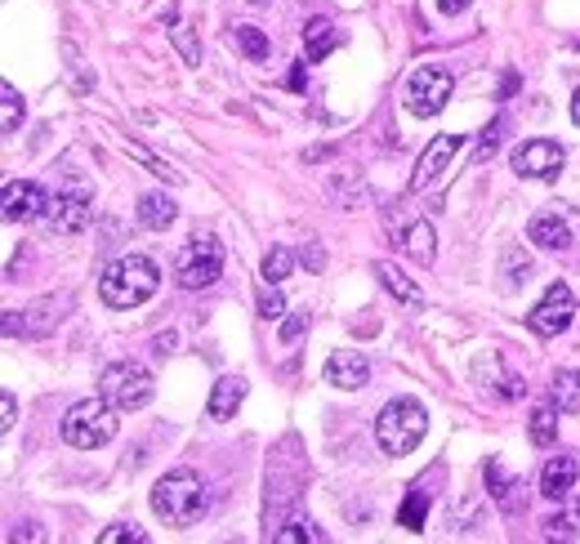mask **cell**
Returning a JSON list of instances; mask_svg holds the SVG:
<instances>
[{
    "instance_id": "17",
    "label": "cell",
    "mask_w": 580,
    "mask_h": 544,
    "mask_svg": "<svg viewBox=\"0 0 580 544\" xmlns=\"http://www.w3.org/2000/svg\"><path fill=\"white\" fill-rule=\"evenodd\" d=\"M527 242H536L540 250H567L571 246V228L558 220V214H536L527 224Z\"/></svg>"
},
{
    "instance_id": "29",
    "label": "cell",
    "mask_w": 580,
    "mask_h": 544,
    "mask_svg": "<svg viewBox=\"0 0 580 544\" xmlns=\"http://www.w3.org/2000/svg\"><path fill=\"white\" fill-rule=\"evenodd\" d=\"M98 540H103V544H126V540H130V544H148V531L135 526V522H122V526H107Z\"/></svg>"
},
{
    "instance_id": "30",
    "label": "cell",
    "mask_w": 580,
    "mask_h": 544,
    "mask_svg": "<svg viewBox=\"0 0 580 544\" xmlns=\"http://www.w3.org/2000/svg\"><path fill=\"white\" fill-rule=\"evenodd\" d=\"M0 98H6V135H14L23 126V98L14 85H0Z\"/></svg>"
},
{
    "instance_id": "26",
    "label": "cell",
    "mask_w": 580,
    "mask_h": 544,
    "mask_svg": "<svg viewBox=\"0 0 580 544\" xmlns=\"http://www.w3.org/2000/svg\"><path fill=\"white\" fill-rule=\"evenodd\" d=\"M291 268H295V250H286V246H273L268 255H264V281H286L291 277Z\"/></svg>"
},
{
    "instance_id": "19",
    "label": "cell",
    "mask_w": 580,
    "mask_h": 544,
    "mask_svg": "<svg viewBox=\"0 0 580 544\" xmlns=\"http://www.w3.org/2000/svg\"><path fill=\"white\" fill-rule=\"evenodd\" d=\"M398 242H402V250L415 259V264H433V255H437V246H433V228H429V220H411L402 233H398Z\"/></svg>"
},
{
    "instance_id": "6",
    "label": "cell",
    "mask_w": 580,
    "mask_h": 544,
    "mask_svg": "<svg viewBox=\"0 0 580 544\" xmlns=\"http://www.w3.org/2000/svg\"><path fill=\"white\" fill-rule=\"evenodd\" d=\"M407 113L411 117H437L442 107H446V98L455 94V81H451V72L446 67H437V63H424V67H415L411 76H407Z\"/></svg>"
},
{
    "instance_id": "22",
    "label": "cell",
    "mask_w": 580,
    "mask_h": 544,
    "mask_svg": "<svg viewBox=\"0 0 580 544\" xmlns=\"http://www.w3.org/2000/svg\"><path fill=\"white\" fill-rule=\"evenodd\" d=\"M558 406H536L531 410V424H527V433H531V442L536 447H553L558 442Z\"/></svg>"
},
{
    "instance_id": "7",
    "label": "cell",
    "mask_w": 580,
    "mask_h": 544,
    "mask_svg": "<svg viewBox=\"0 0 580 544\" xmlns=\"http://www.w3.org/2000/svg\"><path fill=\"white\" fill-rule=\"evenodd\" d=\"M223 273V246L214 237H192L179 259H175V277L183 290H201V286H214Z\"/></svg>"
},
{
    "instance_id": "13",
    "label": "cell",
    "mask_w": 580,
    "mask_h": 544,
    "mask_svg": "<svg viewBox=\"0 0 580 544\" xmlns=\"http://www.w3.org/2000/svg\"><path fill=\"white\" fill-rule=\"evenodd\" d=\"M460 143H464L460 135H437V139L424 148V157L415 161V179H411V188H429V183L451 166V157L460 152Z\"/></svg>"
},
{
    "instance_id": "1",
    "label": "cell",
    "mask_w": 580,
    "mask_h": 544,
    "mask_svg": "<svg viewBox=\"0 0 580 544\" xmlns=\"http://www.w3.org/2000/svg\"><path fill=\"white\" fill-rule=\"evenodd\" d=\"M161 286V268L148 259V255H126L107 264L103 281H98V295L107 308H139L144 299H152Z\"/></svg>"
},
{
    "instance_id": "35",
    "label": "cell",
    "mask_w": 580,
    "mask_h": 544,
    "mask_svg": "<svg viewBox=\"0 0 580 544\" xmlns=\"http://www.w3.org/2000/svg\"><path fill=\"white\" fill-rule=\"evenodd\" d=\"M14 419H19V406H14V393H6V397H0V424H6V428H14Z\"/></svg>"
},
{
    "instance_id": "9",
    "label": "cell",
    "mask_w": 580,
    "mask_h": 544,
    "mask_svg": "<svg viewBox=\"0 0 580 544\" xmlns=\"http://www.w3.org/2000/svg\"><path fill=\"white\" fill-rule=\"evenodd\" d=\"M562 166H567V152H562L553 139H527V143L514 148V170H518V179L549 183V179L562 174Z\"/></svg>"
},
{
    "instance_id": "32",
    "label": "cell",
    "mask_w": 580,
    "mask_h": 544,
    "mask_svg": "<svg viewBox=\"0 0 580 544\" xmlns=\"http://www.w3.org/2000/svg\"><path fill=\"white\" fill-rule=\"evenodd\" d=\"M277 540H326L313 522H291V526H282V531H273Z\"/></svg>"
},
{
    "instance_id": "16",
    "label": "cell",
    "mask_w": 580,
    "mask_h": 544,
    "mask_svg": "<svg viewBox=\"0 0 580 544\" xmlns=\"http://www.w3.org/2000/svg\"><path fill=\"white\" fill-rule=\"evenodd\" d=\"M242 397H246V380H238V375H223L219 384H214V393H210V419H219V424H228V419H238V406H242Z\"/></svg>"
},
{
    "instance_id": "8",
    "label": "cell",
    "mask_w": 580,
    "mask_h": 544,
    "mask_svg": "<svg viewBox=\"0 0 580 544\" xmlns=\"http://www.w3.org/2000/svg\"><path fill=\"white\" fill-rule=\"evenodd\" d=\"M571 317H576V295H571V286L553 281V286L540 295V303L527 312V326H531V335L553 340V335H562L567 326H571Z\"/></svg>"
},
{
    "instance_id": "11",
    "label": "cell",
    "mask_w": 580,
    "mask_h": 544,
    "mask_svg": "<svg viewBox=\"0 0 580 544\" xmlns=\"http://www.w3.org/2000/svg\"><path fill=\"white\" fill-rule=\"evenodd\" d=\"M6 220L10 224H28V220H36V214H45L50 210V196H45V188L41 183H32V179H14V183H6Z\"/></svg>"
},
{
    "instance_id": "36",
    "label": "cell",
    "mask_w": 580,
    "mask_h": 544,
    "mask_svg": "<svg viewBox=\"0 0 580 544\" xmlns=\"http://www.w3.org/2000/svg\"><path fill=\"white\" fill-rule=\"evenodd\" d=\"M500 130H505V117H500V121L492 126V135H483V157H487V152H492V148L500 143Z\"/></svg>"
},
{
    "instance_id": "37",
    "label": "cell",
    "mask_w": 580,
    "mask_h": 544,
    "mask_svg": "<svg viewBox=\"0 0 580 544\" xmlns=\"http://www.w3.org/2000/svg\"><path fill=\"white\" fill-rule=\"evenodd\" d=\"M464 6H470V0H437V10H442V14H460Z\"/></svg>"
},
{
    "instance_id": "5",
    "label": "cell",
    "mask_w": 580,
    "mask_h": 544,
    "mask_svg": "<svg viewBox=\"0 0 580 544\" xmlns=\"http://www.w3.org/2000/svg\"><path fill=\"white\" fill-rule=\"evenodd\" d=\"M98 393L116 406V410H139L152 402V375L139 362H112L98 380Z\"/></svg>"
},
{
    "instance_id": "25",
    "label": "cell",
    "mask_w": 580,
    "mask_h": 544,
    "mask_svg": "<svg viewBox=\"0 0 580 544\" xmlns=\"http://www.w3.org/2000/svg\"><path fill=\"white\" fill-rule=\"evenodd\" d=\"M232 41H238V50L251 58V63H264L268 58V36L260 28H238L232 32Z\"/></svg>"
},
{
    "instance_id": "27",
    "label": "cell",
    "mask_w": 580,
    "mask_h": 544,
    "mask_svg": "<svg viewBox=\"0 0 580 544\" xmlns=\"http://www.w3.org/2000/svg\"><path fill=\"white\" fill-rule=\"evenodd\" d=\"M424 513H429V491H411V495L402 500V509H398V522H402L407 531H420V526H424Z\"/></svg>"
},
{
    "instance_id": "28",
    "label": "cell",
    "mask_w": 580,
    "mask_h": 544,
    "mask_svg": "<svg viewBox=\"0 0 580 544\" xmlns=\"http://www.w3.org/2000/svg\"><path fill=\"white\" fill-rule=\"evenodd\" d=\"M545 526H549L553 535H580V495L567 504V513H553Z\"/></svg>"
},
{
    "instance_id": "4",
    "label": "cell",
    "mask_w": 580,
    "mask_h": 544,
    "mask_svg": "<svg viewBox=\"0 0 580 544\" xmlns=\"http://www.w3.org/2000/svg\"><path fill=\"white\" fill-rule=\"evenodd\" d=\"M116 428H122V419H116V406L98 393V397L76 402V406L63 415V442L76 447V451H94V447H107V442L116 438Z\"/></svg>"
},
{
    "instance_id": "33",
    "label": "cell",
    "mask_w": 580,
    "mask_h": 544,
    "mask_svg": "<svg viewBox=\"0 0 580 544\" xmlns=\"http://www.w3.org/2000/svg\"><path fill=\"white\" fill-rule=\"evenodd\" d=\"M304 331H308V312H295V317H286V326H282V344H295Z\"/></svg>"
},
{
    "instance_id": "23",
    "label": "cell",
    "mask_w": 580,
    "mask_h": 544,
    "mask_svg": "<svg viewBox=\"0 0 580 544\" xmlns=\"http://www.w3.org/2000/svg\"><path fill=\"white\" fill-rule=\"evenodd\" d=\"M553 406L562 415H576L580 410V371H558L553 375Z\"/></svg>"
},
{
    "instance_id": "31",
    "label": "cell",
    "mask_w": 580,
    "mask_h": 544,
    "mask_svg": "<svg viewBox=\"0 0 580 544\" xmlns=\"http://www.w3.org/2000/svg\"><path fill=\"white\" fill-rule=\"evenodd\" d=\"M282 312H286V299H282V290L268 281V286L260 290V317H264V321H277Z\"/></svg>"
},
{
    "instance_id": "15",
    "label": "cell",
    "mask_w": 580,
    "mask_h": 544,
    "mask_svg": "<svg viewBox=\"0 0 580 544\" xmlns=\"http://www.w3.org/2000/svg\"><path fill=\"white\" fill-rule=\"evenodd\" d=\"M576 478H580V465H576L571 456H553V460L540 469V495H549V500H567L571 487H576Z\"/></svg>"
},
{
    "instance_id": "18",
    "label": "cell",
    "mask_w": 580,
    "mask_h": 544,
    "mask_svg": "<svg viewBox=\"0 0 580 544\" xmlns=\"http://www.w3.org/2000/svg\"><path fill=\"white\" fill-rule=\"evenodd\" d=\"M139 220H144V228H152V233H166V228L179 220V205H175L166 192H148V196L139 201Z\"/></svg>"
},
{
    "instance_id": "40",
    "label": "cell",
    "mask_w": 580,
    "mask_h": 544,
    "mask_svg": "<svg viewBox=\"0 0 580 544\" xmlns=\"http://www.w3.org/2000/svg\"><path fill=\"white\" fill-rule=\"evenodd\" d=\"M255 6H260V0H255Z\"/></svg>"
},
{
    "instance_id": "38",
    "label": "cell",
    "mask_w": 580,
    "mask_h": 544,
    "mask_svg": "<svg viewBox=\"0 0 580 544\" xmlns=\"http://www.w3.org/2000/svg\"><path fill=\"white\" fill-rule=\"evenodd\" d=\"M304 67H308V63H295V72H291V89H304Z\"/></svg>"
},
{
    "instance_id": "2",
    "label": "cell",
    "mask_w": 580,
    "mask_h": 544,
    "mask_svg": "<svg viewBox=\"0 0 580 544\" xmlns=\"http://www.w3.org/2000/svg\"><path fill=\"white\" fill-rule=\"evenodd\" d=\"M429 433V410L415 397H393L376 419V442L384 456H411Z\"/></svg>"
},
{
    "instance_id": "39",
    "label": "cell",
    "mask_w": 580,
    "mask_h": 544,
    "mask_svg": "<svg viewBox=\"0 0 580 544\" xmlns=\"http://www.w3.org/2000/svg\"><path fill=\"white\" fill-rule=\"evenodd\" d=\"M571 121L580 126V89H576V98H571Z\"/></svg>"
},
{
    "instance_id": "21",
    "label": "cell",
    "mask_w": 580,
    "mask_h": 544,
    "mask_svg": "<svg viewBox=\"0 0 580 544\" xmlns=\"http://www.w3.org/2000/svg\"><path fill=\"white\" fill-rule=\"evenodd\" d=\"M380 281H384V290H389L398 303H407V308H420V303H424L420 286H415L398 264H380Z\"/></svg>"
},
{
    "instance_id": "12",
    "label": "cell",
    "mask_w": 580,
    "mask_h": 544,
    "mask_svg": "<svg viewBox=\"0 0 580 544\" xmlns=\"http://www.w3.org/2000/svg\"><path fill=\"white\" fill-rule=\"evenodd\" d=\"M367 380H371V362H367L358 349H339V353H330V362H326V384L358 393V388H367Z\"/></svg>"
},
{
    "instance_id": "10",
    "label": "cell",
    "mask_w": 580,
    "mask_h": 544,
    "mask_svg": "<svg viewBox=\"0 0 580 544\" xmlns=\"http://www.w3.org/2000/svg\"><path fill=\"white\" fill-rule=\"evenodd\" d=\"M94 214V196L85 188H67L50 201V228L54 233H81Z\"/></svg>"
},
{
    "instance_id": "34",
    "label": "cell",
    "mask_w": 580,
    "mask_h": 544,
    "mask_svg": "<svg viewBox=\"0 0 580 544\" xmlns=\"http://www.w3.org/2000/svg\"><path fill=\"white\" fill-rule=\"evenodd\" d=\"M170 32H175V45L183 50V58H188V63H201V54H197V45H192V36H188V28H183V23H175Z\"/></svg>"
},
{
    "instance_id": "14",
    "label": "cell",
    "mask_w": 580,
    "mask_h": 544,
    "mask_svg": "<svg viewBox=\"0 0 580 544\" xmlns=\"http://www.w3.org/2000/svg\"><path fill=\"white\" fill-rule=\"evenodd\" d=\"M487 491H492V500H496L505 513H523V509H527V482L509 478L496 460L487 465Z\"/></svg>"
},
{
    "instance_id": "3",
    "label": "cell",
    "mask_w": 580,
    "mask_h": 544,
    "mask_svg": "<svg viewBox=\"0 0 580 544\" xmlns=\"http://www.w3.org/2000/svg\"><path fill=\"white\" fill-rule=\"evenodd\" d=\"M152 513L170 526H192L205 513V482L192 469H175L152 487Z\"/></svg>"
},
{
    "instance_id": "24",
    "label": "cell",
    "mask_w": 580,
    "mask_h": 544,
    "mask_svg": "<svg viewBox=\"0 0 580 544\" xmlns=\"http://www.w3.org/2000/svg\"><path fill=\"white\" fill-rule=\"evenodd\" d=\"M122 152H126V157H135V161H144V166H148L157 179H170V183H179V179H183V174H179L170 161H161V157H157V152H148L144 143H122Z\"/></svg>"
},
{
    "instance_id": "20",
    "label": "cell",
    "mask_w": 580,
    "mask_h": 544,
    "mask_svg": "<svg viewBox=\"0 0 580 544\" xmlns=\"http://www.w3.org/2000/svg\"><path fill=\"white\" fill-rule=\"evenodd\" d=\"M335 45H339V32L330 28V19H308L304 23V54H308V63H321Z\"/></svg>"
}]
</instances>
